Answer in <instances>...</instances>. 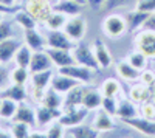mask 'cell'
<instances>
[{"label": "cell", "instance_id": "obj_1", "mask_svg": "<svg viewBox=\"0 0 155 138\" xmlns=\"http://www.w3.org/2000/svg\"><path fill=\"white\" fill-rule=\"evenodd\" d=\"M101 30L110 39H120L127 33V19L118 12H112L102 20Z\"/></svg>", "mask_w": 155, "mask_h": 138}, {"label": "cell", "instance_id": "obj_2", "mask_svg": "<svg viewBox=\"0 0 155 138\" xmlns=\"http://www.w3.org/2000/svg\"><path fill=\"white\" fill-rule=\"evenodd\" d=\"M54 73L53 68L51 70H45V71H37V73H31V96L36 99V101L41 103L42 98L48 89V85L51 84V79H53Z\"/></svg>", "mask_w": 155, "mask_h": 138}, {"label": "cell", "instance_id": "obj_3", "mask_svg": "<svg viewBox=\"0 0 155 138\" xmlns=\"http://www.w3.org/2000/svg\"><path fill=\"white\" fill-rule=\"evenodd\" d=\"M135 50L141 51L147 59H155V31L140 30L134 37Z\"/></svg>", "mask_w": 155, "mask_h": 138}, {"label": "cell", "instance_id": "obj_4", "mask_svg": "<svg viewBox=\"0 0 155 138\" xmlns=\"http://www.w3.org/2000/svg\"><path fill=\"white\" fill-rule=\"evenodd\" d=\"M73 53V58H74V62L79 65H84V67H88L95 71L101 70L99 68V64L96 62V58H95V53H93V48L84 44V42H78L74 45V48L71 50Z\"/></svg>", "mask_w": 155, "mask_h": 138}, {"label": "cell", "instance_id": "obj_5", "mask_svg": "<svg viewBox=\"0 0 155 138\" xmlns=\"http://www.w3.org/2000/svg\"><path fill=\"white\" fill-rule=\"evenodd\" d=\"M23 9L28 12L30 16L34 17L37 23H45L47 19L53 12V5L45 2V0H27V3L23 5Z\"/></svg>", "mask_w": 155, "mask_h": 138}, {"label": "cell", "instance_id": "obj_6", "mask_svg": "<svg viewBox=\"0 0 155 138\" xmlns=\"http://www.w3.org/2000/svg\"><path fill=\"white\" fill-rule=\"evenodd\" d=\"M58 73L67 74V76L76 79L78 82H81V84H90L95 79V73L96 71L92 70V68H88V67L79 65V64H73V65H68V67L58 68Z\"/></svg>", "mask_w": 155, "mask_h": 138}, {"label": "cell", "instance_id": "obj_7", "mask_svg": "<svg viewBox=\"0 0 155 138\" xmlns=\"http://www.w3.org/2000/svg\"><path fill=\"white\" fill-rule=\"evenodd\" d=\"M85 31H87V22L81 14L74 17H68L65 22V27H64V33L73 42H81L82 37L85 36Z\"/></svg>", "mask_w": 155, "mask_h": 138}, {"label": "cell", "instance_id": "obj_8", "mask_svg": "<svg viewBox=\"0 0 155 138\" xmlns=\"http://www.w3.org/2000/svg\"><path fill=\"white\" fill-rule=\"evenodd\" d=\"M45 42L48 48H59V50H73L78 42H73L70 37L64 33V30H48L45 34Z\"/></svg>", "mask_w": 155, "mask_h": 138}, {"label": "cell", "instance_id": "obj_9", "mask_svg": "<svg viewBox=\"0 0 155 138\" xmlns=\"http://www.w3.org/2000/svg\"><path fill=\"white\" fill-rule=\"evenodd\" d=\"M87 115H88V110L81 106V107L73 109V110L62 112V115L59 117L58 121H59L65 129H70V127H74V126H79V124H82V121L87 118Z\"/></svg>", "mask_w": 155, "mask_h": 138}, {"label": "cell", "instance_id": "obj_10", "mask_svg": "<svg viewBox=\"0 0 155 138\" xmlns=\"http://www.w3.org/2000/svg\"><path fill=\"white\" fill-rule=\"evenodd\" d=\"M129 99L134 101L135 104H140V106L152 101V87L137 81L130 89H129Z\"/></svg>", "mask_w": 155, "mask_h": 138}, {"label": "cell", "instance_id": "obj_11", "mask_svg": "<svg viewBox=\"0 0 155 138\" xmlns=\"http://www.w3.org/2000/svg\"><path fill=\"white\" fill-rule=\"evenodd\" d=\"M45 51L48 53V56L51 58V61H53V65L58 67V68L68 67V65L76 64L71 50H59V48H48L47 47Z\"/></svg>", "mask_w": 155, "mask_h": 138}, {"label": "cell", "instance_id": "obj_12", "mask_svg": "<svg viewBox=\"0 0 155 138\" xmlns=\"http://www.w3.org/2000/svg\"><path fill=\"white\" fill-rule=\"evenodd\" d=\"M124 124L130 126L132 129L138 130L140 133L147 135V136H155V120H146L143 117H134L123 120Z\"/></svg>", "mask_w": 155, "mask_h": 138}, {"label": "cell", "instance_id": "obj_13", "mask_svg": "<svg viewBox=\"0 0 155 138\" xmlns=\"http://www.w3.org/2000/svg\"><path fill=\"white\" fill-rule=\"evenodd\" d=\"M84 87L85 84H78L76 87L70 92L65 93V98H64V104H62V112L67 110H73L82 106V96H84Z\"/></svg>", "mask_w": 155, "mask_h": 138}, {"label": "cell", "instance_id": "obj_14", "mask_svg": "<svg viewBox=\"0 0 155 138\" xmlns=\"http://www.w3.org/2000/svg\"><path fill=\"white\" fill-rule=\"evenodd\" d=\"M92 48H93V53H95L96 62L99 64V68H101V70H106V68L112 67L113 58H112V54H110V51H109V48H107V45H106L104 42H102L101 39H95Z\"/></svg>", "mask_w": 155, "mask_h": 138}, {"label": "cell", "instance_id": "obj_15", "mask_svg": "<svg viewBox=\"0 0 155 138\" xmlns=\"http://www.w3.org/2000/svg\"><path fill=\"white\" fill-rule=\"evenodd\" d=\"M62 115V109H51L44 104H39L36 107V120H37V126H48L50 123H53L59 120Z\"/></svg>", "mask_w": 155, "mask_h": 138}, {"label": "cell", "instance_id": "obj_16", "mask_svg": "<svg viewBox=\"0 0 155 138\" xmlns=\"http://www.w3.org/2000/svg\"><path fill=\"white\" fill-rule=\"evenodd\" d=\"M102 104V95L98 89L85 84L84 87V96H82V107L87 110H98Z\"/></svg>", "mask_w": 155, "mask_h": 138}, {"label": "cell", "instance_id": "obj_17", "mask_svg": "<svg viewBox=\"0 0 155 138\" xmlns=\"http://www.w3.org/2000/svg\"><path fill=\"white\" fill-rule=\"evenodd\" d=\"M92 126L99 132V133H106V132H110L115 129V121L112 120V115L107 113V112L99 107L95 113V118H93V124Z\"/></svg>", "mask_w": 155, "mask_h": 138}, {"label": "cell", "instance_id": "obj_18", "mask_svg": "<svg viewBox=\"0 0 155 138\" xmlns=\"http://www.w3.org/2000/svg\"><path fill=\"white\" fill-rule=\"evenodd\" d=\"M20 45L22 42L16 39V37H9V39H5L3 42H0V64H6L11 59H14Z\"/></svg>", "mask_w": 155, "mask_h": 138}, {"label": "cell", "instance_id": "obj_19", "mask_svg": "<svg viewBox=\"0 0 155 138\" xmlns=\"http://www.w3.org/2000/svg\"><path fill=\"white\" fill-rule=\"evenodd\" d=\"M51 68H53V61H51V58L48 56V53L45 51V50L33 53L31 64H30V71L31 73L45 71V70H51Z\"/></svg>", "mask_w": 155, "mask_h": 138}, {"label": "cell", "instance_id": "obj_20", "mask_svg": "<svg viewBox=\"0 0 155 138\" xmlns=\"http://www.w3.org/2000/svg\"><path fill=\"white\" fill-rule=\"evenodd\" d=\"M23 44H27L33 51H41V50L47 48L45 36L42 33H39L37 28H34V30H25L23 31Z\"/></svg>", "mask_w": 155, "mask_h": 138}, {"label": "cell", "instance_id": "obj_21", "mask_svg": "<svg viewBox=\"0 0 155 138\" xmlns=\"http://www.w3.org/2000/svg\"><path fill=\"white\" fill-rule=\"evenodd\" d=\"M12 121H19V123H25L28 126H37V120H36V109H33L30 104L27 103H19V107H17V112Z\"/></svg>", "mask_w": 155, "mask_h": 138}, {"label": "cell", "instance_id": "obj_22", "mask_svg": "<svg viewBox=\"0 0 155 138\" xmlns=\"http://www.w3.org/2000/svg\"><path fill=\"white\" fill-rule=\"evenodd\" d=\"M78 84H81V82H78L76 79L67 76V74L58 73V74H54V76H53V79H51L50 87H51V89H54L56 92H59L61 95H65L67 92H70L73 87H76Z\"/></svg>", "mask_w": 155, "mask_h": 138}, {"label": "cell", "instance_id": "obj_23", "mask_svg": "<svg viewBox=\"0 0 155 138\" xmlns=\"http://www.w3.org/2000/svg\"><path fill=\"white\" fill-rule=\"evenodd\" d=\"M115 70H116V73L120 74V78H123L127 82H137V81H140L141 71L134 68L127 61H118L115 64Z\"/></svg>", "mask_w": 155, "mask_h": 138}, {"label": "cell", "instance_id": "obj_24", "mask_svg": "<svg viewBox=\"0 0 155 138\" xmlns=\"http://www.w3.org/2000/svg\"><path fill=\"white\" fill-rule=\"evenodd\" d=\"M53 9L61 12V14L67 16V17H74L79 16L82 11V5L71 2V0H58V2L53 5Z\"/></svg>", "mask_w": 155, "mask_h": 138}, {"label": "cell", "instance_id": "obj_25", "mask_svg": "<svg viewBox=\"0 0 155 138\" xmlns=\"http://www.w3.org/2000/svg\"><path fill=\"white\" fill-rule=\"evenodd\" d=\"M0 96L12 99V101H16V103H23V101H27V98H28V92L25 89V85L11 84L9 87H6V89H3L0 92Z\"/></svg>", "mask_w": 155, "mask_h": 138}, {"label": "cell", "instance_id": "obj_26", "mask_svg": "<svg viewBox=\"0 0 155 138\" xmlns=\"http://www.w3.org/2000/svg\"><path fill=\"white\" fill-rule=\"evenodd\" d=\"M150 12H144V11H138L134 9L127 14V31L130 33H137L143 28V25L146 22V19L149 17Z\"/></svg>", "mask_w": 155, "mask_h": 138}, {"label": "cell", "instance_id": "obj_27", "mask_svg": "<svg viewBox=\"0 0 155 138\" xmlns=\"http://www.w3.org/2000/svg\"><path fill=\"white\" fill-rule=\"evenodd\" d=\"M116 117H118L121 121H123V120H127V118L138 117L135 103L130 101V99H121V101H118V110H116Z\"/></svg>", "mask_w": 155, "mask_h": 138}, {"label": "cell", "instance_id": "obj_28", "mask_svg": "<svg viewBox=\"0 0 155 138\" xmlns=\"http://www.w3.org/2000/svg\"><path fill=\"white\" fill-rule=\"evenodd\" d=\"M33 50L27 45V44H22L20 48L17 50V53L14 56V62L17 67H23V68H30L31 64V58H33Z\"/></svg>", "mask_w": 155, "mask_h": 138}, {"label": "cell", "instance_id": "obj_29", "mask_svg": "<svg viewBox=\"0 0 155 138\" xmlns=\"http://www.w3.org/2000/svg\"><path fill=\"white\" fill-rule=\"evenodd\" d=\"M68 133L71 138H98V135H99V132L93 126H85V124L70 127Z\"/></svg>", "mask_w": 155, "mask_h": 138}, {"label": "cell", "instance_id": "obj_30", "mask_svg": "<svg viewBox=\"0 0 155 138\" xmlns=\"http://www.w3.org/2000/svg\"><path fill=\"white\" fill-rule=\"evenodd\" d=\"M41 104L47 106V107H51V109H62V104H64V98L61 96L59 92H56L54 89H47L44 98H42V101Z\"/></svg>", "mask_w": 155, "mask_h": 138}, {"label": "cell", "instance_id": "obj_31", "mask_svg": "<svg viewBox=\"0 0 155 138\" xmlns=\"http://www.w3.org/2000/svg\"><path fill=\"white\" fill-rule=\"evenodd\" d=\"M14 20H16V23L19 25L23 31L25 30H34V28H37V22L34 20V17L30 16L23 8L14 14Z\"/></svg>", "mask_w": 155, "mask_h": 138}, {"label": "cell", "instance_id": "obj_32", "mask_svg": "<svg viewBox=\"0 0 155 138\" xmlns=\"http://www.w3.org/2000/svg\"><path fill=\"white\" fill-rule=\"evenodd\" d=\"M99 92L102 96H112V98H116L121 92V84L116 81L115 78H107L104 82L101 84L99 87Z\"/></svg>", "mask_w": 155, "mask_h": 138}, {"label": "cell", "instance_id": "obj_33", "mask_svg": "<svg viewBox=\"0 0 155 138\" xmlns=\"http://www.w3.org/2000/svg\"><path fill=\"white\" fill-rule=\"evenodd\" d=\"M31 78V71L30 68H23V67H17L14 70H11L9 73V79L11 84H19V85H25Z\"/></svg>", "mask_w": 155, "mask_h": 138}, {"label": "cell", "instance_id": "obj_34", "mask_svg": "<svg viewBox=\"0 0 155 138\" xmlns=\"http://www.w3.org/2000/svg\"><path fill=\"white\" fill-rule=\"evenodd\" d=\"M17 107H19V103L12 101V99H8V98H3L2 106H0V118L12 120L16 115V112H17Z\"/></svg>", "mask_w": 155, "mask_h": 138}, {"label": "cell", "instance_id": "obj_35", "mask_svg": "<svg viewBox=\"0 0 155 138\" xmlns=\"http://www.w3.org/2000/svg\"><path fill=\"white\" fill-rule=\"evenodd\" d=\"M67 19H68L67 16L61 14V12H58V11H53V12H51V16L47 19L45 27L48 30H64Z\"/></svg>", "mask_w": 155, "mask_h": 138}, {"label": "cell", "instance_id": "obj_36", "mask_svg": "<svg viewBox=\"0 0 155 138\" xmlns=\"http://www.w3.org/2000/svg\"><path fill=\"white\" fill-rule=\"evenodd\" d=\"M126 61H127L134 68H137V70H140V71H143V70L146 68V65H147V58L141 53V51H138V50L132 51L130 54L127 56Z\"/></svg>", "mask_w": 155, "mask_h": 138}, {"label": "cell", "instance_id": "obj_37", "mask_svg": "<svg viewBox=\"0 0 155 138\" xmlns=\"http://www.w3.org/2000/svg\"><path fill=\"white\" fill-rule=\"evenodd\" d=\"M30 127H31V126H28V124H25V123L12 121L9 132H11V135L14 136V138H28V135H30V132H31Z\"/></svg>", "mask_w": 155, "mask_h": 138}, {"label": "cell", "instance_id": "obj_38", "mask_svg": "<svg viewBox=\"0 0 155 138\" xmlns=\"http://www.w3.org/2000/svg\"><path fill=\"white\" fill-rule=\"evenodd\" d=\"M45 135H47V138H65L67 133H65V127L56 120V121L48 124V129H47Z\"/></svg>", "mask_w": 155, "mask_h": 138}, {"label": "cell", "instance_id": "obj_39", "mask_svg": "<svg viewBox=\"0 0 155 138\" xmlns=\"http://www.w3.org/2000/svg\"><path fill=\"white\" fill-rule=\"evenodd\" d=\"M101 107L104 109L107 113H110L112 117H115L116 115V110H118V99L112 98V96H102Z\"/></svg>", "mask_w": 155, "mask_h": 138}, {"label": "cell", "instance_id": "obj_40", "mask_svg": "<svg viewBox=\"0 0 155 138\" xmlns=\"http://www.w3.org/2000/svg\"><path fill=\"white\" fill-rule=\"evenodd\" d=\"M140 110H141V117H143V118H146V120H155V103L153 101L141 104L140 106Z\"/></svg>", "mask_w": 155, "mask_h": 138}, {"label": "cell", "instance_id": "obj_41", "mask_svg": "<svg viewBox=\"0 0 155 138\" xmlns=\"http://www.w3.org/2000/svg\"><path fill=\"white\" fill-rule=\"evenodd\" d=\"M12 37V25L11 22L2 20L0 22V42H3L5 39H9Z\"/></svg>", "mask_w": 155, "mask_h": 138}, {"label": "cell", "instance_id": "obj_42", "mask_svg": "<svg viewBox=\"0 0 155 138\" xmlns=\"http://www.w3.org/2000/svg\"><path fill=\"white\" fill-rule=\"evenodd\" d=\"M135 9L144 11V12H153L155 11V0H137Z\"/></svg>", "mask_w": 155, "mask_h": 138}, {"label": "cell", "instance_id": "obj_43", "mask_svg": "<svg viewBox=\"0 0 155 138\" xmlns=\"http://www.w3.org/2000/svg\"><path fill=\"white\" fill-rule=\"evenodd\" d=\"M130 2H134V0H106V3H104V6H102V9H104V11H113L116 8H121V6L129 5Z\"/></svg>", "mask_w": 155, "mask_h": 138}, {"label": "cell", "instance_id": "obj_44", "mask_svg": "<svg viewBox=\"0 0 155 138\" xmlns=\"http://www.w3.org/2000/svg\"><path fill=\"white\" fill-rule=\"evenodd\" d=\"M140 82H143V84L152 87L155 84V71L144 68L143 71H141V74H140Z\"/></svg>", "mask_w": 155, "mask_h": 138}, {"label": "cell", "instance_id": "obj_45", "mask_svg": "<svg viewBox=\"0 0 155 138\" xmlns=\"http://www.w3.org/2000/svg\"><path fill=\"white\" fill-rule=\"evenodd\" d=\"M22 8L20 6H9V5H5V3H0V14H16L17 11H20Z\"/></svg>", "mask_w": 155, "mask_h": 138}, {"label": "cell", "instance_id": "obj_46", "mask_svg": "<svg viewBox=\"0 0 155 138\" xmlns=\"http://www.w3.org/2000/svg\"><path fill=\"white\" fill-rule=\"evenodd\" d=\"M141 30L155 31V11L149 14V17L146 19V22H144V25H143V28H141Z\"/></svg>", "mask_w": 155, "mask_h": 138}, {"label": "cell", "instance_id": "obj_47", "mask_svg": "<svg viewBox=\"0 0 155 138\" xmlns=\"http://www.w3.org/2000/svg\"><path fill=\"white\" fill-rule=\"evenodd\" d=\"M106 0H87V5L92 8V9H102V6H104Z\"/></svg>", "mask_w": 155, "mask_h": 138}, {"label": "cell", "instance_id": "obj_48", "mask_svg": "<svg viewBox=\"0 0 155 138\" xmlns=\"http://www.w3.org/2000/svg\"><path fill=\"white\" fill-rule=\"evenodd\" d=\"M28 138H47V135L44 133V132H30V135H28Z\"/></svg>", "mask_w": 155, "mask_h": 138}, {"label": "cell", "instance_id": "obj_49", "mask_svg": "<svg viewBox=\"0 0 155 138\" xmlns=\"http://www.w3.org/2000/svg\"><path fill=\"white\" fill-rule=\"evenodd\" d=\"M0 138H14L11 135V132L8 130H3V129H0Z\"/></svg>", "mask_w": 155, "mask_h": 138}, {"label": "cell", "instance_id": "obj_50", "mask_svg": "<svg viewBox=\"0 0 155 138\" xmlns=\"http://www.w3.org/2000/svg\"><path fill=\"white\" fill-rule=\"evenodd\" d=\"M0 3H5L9 6H16V0H0Z\"/></svg>", "mask_w": 155, "mask_h": 138}, {"label": "cell", "instance_id": "obj_51", "mask_svg": "<svg viewBox=\"0 0 155 138\" xmlns=\"http://www.w3.org/2000/svg\"><path fill=\"white\" fill-rule=\"evenodd\" d=\"M71 2H76V3H79V5H82V6L87 5V0H71Z\"/></svg>", "mask_w": 155, "mask_h": 138}, {"label": "cell", "instance_id": "obj_52", "mask_svg": "<svg viewBox=\"0 0 155 138\" xmlns=\"http://www.w3.org/2000/svg\"><path fill=\"white\" fill-rule=\"evenodd\" d=\"M152 101L155 103V84L152 85Z\"/></svg>", "mask_w": 155, "mask_h": 138}, {"label": "cell", "instance_id": "obj_53", "mask_svg": "<svg viewBox=\"0 0 155 138\" xmlns=\"http://www.w3.org/2000/svg\"><path fill=\"white\" fill-rule=\"evenodd\" d=\"M45 2H48V3H51V5H54V3L58 2V0H45Z\"/></svg>", "mask_w": 155, "mask_h": 138}, {"label": "cell", "instance_id": "obj_54", "mask_svg": "<svg viewBox=\"0 0 155 138\" xmlns=\"http://www.w3.org/2000/svg\"><path fill=\"white\" fill-rule=\"evenodd\" d=\"M3 16H5V14H0V22H2V20H3Z\"/></svg>", "mask_w": 155, "mask_h": 138}, {"label": "cell", "instance_id": "obj_55", "mask_svg": "<svg viewBox=\"0 0 155 138\" xmlns=\"http://www.w3.org/2000/svg\"><path fill=\"white\" fill-rule=\"evenodd\" d=\"M2 101H3V98H2V96H0V106H2Z\"/></svg>", "mask_w": 155, "mask_h": 138}, {"label": "cell", "instance_id": "obj_56", "mask_svg": "<svg viewBox=\"0 0 155 138\" xmlns=\"http://www.w3.org/2000/svg\"><path fill=\"white\" fill-rule=\"evenodd\" d=\"M121 138H135V136H121Z\"/></svg>", "mask_w": 155, "mask_h": 138}, {"label": "cell", "instance_id": "obj_57", "mask_svg": "<svg viewBox=\"0 0 155 138\" xmlns=\"http://www.w3.org/2000/svg\"><path fill=\"white\" fill-rule=\"evenodd\" d=\"M65 138H71V136H70V133H67V135H65Z\"/></svg>", "mask_w": 155, "mask_h": 138}]
</instances>
